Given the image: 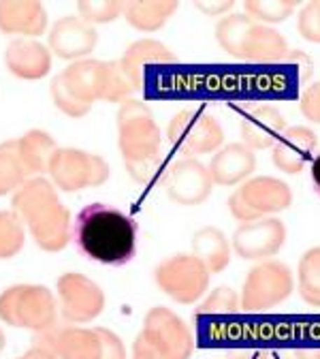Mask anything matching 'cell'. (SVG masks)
<instances>
[{"mask_svg":"<svg viewBox=\"0 0 320 359\" xmlns=\"http://www.w3.org/2000/svg\"><path fill=\"white\" fill-rule=\"evenodd\" d=\"M309 177H312L314 193L320 197V154H318V156H314V161L309 163Z\"/></svg>","mask_w":320,"mask_h":359,"instance_id":"cell-41","label":"cell"},{"mask_svg":"<svg viewBox=\"0 0 320 359\" xmlns=\"http://www.w3.org/2000/svg\"><path fill=\"white\" fill-rule=\"evenodd\" d=\"M239 310V297L231 287H218L211 295L197 308L195 319H201L205 314H235Z\"/></svg>","mask_w":320,"mask_h":359,"instance_id":"cell-31","label":"cell"},{"mask_svg":"<svg viewBox=\"0 0 320 359\" xmlns=\"http://www.w3.org/2000/svg\"><path fill=\"white\" fill-rule=\"evenodd\" d=\"M284 62H297V67L301 69V79H303V81L312 75V60H309V56H307L305 52H301V50H291V54H288V58H286Z\"/></svg>","mask_w":320,"mask_h":359,"instance_id":"cell-38","label":"cell"},{"mask_svg":"<svg viewBox=\"0 0 320 359\" xmlns=\"http://www.w3.org/2000/svg\"><path fill=\"white\" fill-rule=\"evenodd\" d=\"M297 30L305 41L320 43V0L307 3L297 20Z\"/></svg>","mask_w":320,"mask_h":359,"instance_id":"cell-34","label":"cell"},{"mask_svg":"<svg viewBox=\"0 0 320 359\" xmlns=\"http://www.w3.org/2000/svg\"><path fill=\"white\" fill-rule=\"evenodd\" d=\"M154 280L171 299L193 304L207 291L209 272L195 255H177L169 257L154 269Z\"/></svg>","mask_w":320,"mask_h":359,"instance_id":"cell-10","label":"cell"},{"mask_svg":"<svg viewBox=\"0 0 320 359\" xmlns=\"http://www.w3.org/2000/svg\"><path fill=\"white\" fill-rule=\"evenodd\" d=\"M244 9H246V15L258 24L260 22L278 24L293 15V11L297 9V3L295 0H246Z\"/></svg>","mask_w":320,"mask_h":359,"instance_id":"cell-30","label":"cell"},{"mask_svg":"<svg viewBox=\"0 0 320 359\" xmlns=\"http://www.w3.org/2000/svg\"><path fill=\"white\" fill-rule=\"evenodd\" d=\"M293 203V193L286 182L278 177H252L246 184H242L228 199V210L231 214L242 220H258L269 214L284 212Z\"/></svg>","mask_w":320,"mask_h":359,"instance_id":"cell-7","label":"cell"},{"mask_svg":"<svg viewBox=\"0 0 320 359\" xmlns=\"http://www.w3.org/2000/svg\"><path fill=\"white\" fill-rule=\"evenodd\" d=\"M34 344L54 351L62 359H101L103 340L97 330L77 327H52L41 332Z\"/></svg>","mask_w":320,"mask_h":359,"instance_id":"cell-15","label":"cell"},{"mask_svg":"<svg viewBox=\"0 0 320 359\" xmlns=\"http://www.w3.org/2000/svg\"><path fill=\"white\" fill-rule=\"evenodd\" d=\"M299 293L309 306L320 308V246L309 248L299 261Z\"/></svg>","mask_w":320,"mask_h":359,"instance_id":"cell-28","label":"cell"},{"mask_svg":"<svg viewBox=\"0 0 320 359\" xmlns=\"http://www.w3.org/2000/svg\"><path fill=\"white\" fill-rule=\"evenodd\" d=\"M50 171L62 191H81L85 187L103 184L109 177V167L101 156L79 150H56Z\"/></svg>","mask_w":320,"mask_h":359,"instance_id":"cell-11","label":"cell"},{"mask_svg":"<svg viewBox=\"0 0 320 359\" xmlns=\"http://www.w3.org/2000/svg\"><path fill=\"white\" fill-rule=\"evenodd\" d=\"M62 317L71 323H85L99 317L105 297L101 289L81 274H64L58 280Z\"/></svg>","mask_w":320,"mask_h":359,"instance_id":"cell-14","label":"cell"},{"mask_svg":"<svg viewBox=\"0 0 320 359\" xmlns=\"http://www.w3.org/2000/svg\"><path fill=\"white\" fill-rule=\"evenodd\" d=\"M120 11H124L122 3H116V0H103V3H97V0H90V3H79V13L81 18L90 24V22H113Z\"/></svg>","mask_w":320,"mask_h":359,"instance_id":"cell-33","label":"cell"},{"mask_svg":"<svg viewBox=\"0 0 320 359\" xmlns=\"http://www.w3.org/2000/svg\"><path fill=\"white\" fill-rule=\"evenodd\" d=\"M256 167V156L252 148L246 144H228L226 148L218 150L207 167L214 184L233 187L239 184L248 175H252Z\"/></svg>","mask_w":320,"mask_h":359,"instance_id":"cell-18","label":"cell"},{"mask_svg":"<svg viewBox=\"0 0 320 359\" xmlns=\"http://www.w3.org/2000/svg\"><path fill=\"white\" fill-rule=\"evenodd\" d=\"M286 130V120L273 105H254L242 116V137L252 150L273 148Z\"/></svg>","mask_w":320,"mask_h":359,"instance_id":"cell-17","label":"cell"},{"mask_svg":"<svg viewBox=\"0 0 320 359\" xmlns=\"http://www.w3.org/2000/svg\"><path fill=\"white\" fill-rule=\"evenodd\" d=\"M18 142H20V154L30 173L50 171L52 158L56 154V144L48 133L30 130L26 137H22Z\"/></svg>","mask_w":320,"mask_h":359,"instance_id":"cell-26","label":"cell"},{"mask_svg":"<svg viewBox=\"0 0 320 359\" xmlns=\"http://www.w3.org/2000/svg\"><path fill=\"white\" fill-rule=\"evenodd\" d=\"M48 18L39 3H0V28L5 32L39 34Z\"/></svg>","mask_w":320,"mask_h":359,"instance_id":"cell-24","label":"cell"},{"mask_svg":"<svg viewBox=\"0 0 320 359\" xmlns=\"http://www.w3.org/2000/svg\"><path fill=\"white\" fill-rule=\"evenodd\" d=\"M167 135L171 144L188 158L216 152L224 142L222 126L207 109H181L173 116Z\"/></svg>","mask_w":320,"mask_h":359,"instance_id":"cell-8","label":"cell"},{"mask_svg":"<svg viewBox=\"0 0 320 359\" xmlns=\"http://www.w3.org/2000/svg\"><path fill=\"white\" fill-rule=\"evenodd\" d=\"M295 289L291 269L280 261H263L250 269L244 283L242 308L246 312H267L282 304Z\"/></svg>","mask_w":320,"mask_h":359,"instance_id":"cell-9","label":"cell"},{"mask_svg":"<svg viewBox=\"0 0 320 359\" xmlns=\"http://www.w3.org/2000/svg\"><path fill=\"white\" fill-rule=\"evenodd\" d=\"M0 319L15 327L48 332L56 323L54 295L45 287H11L0 295Z\"/></svg>","mask_w":320,"mask_h":359,"instance_id":"cell-6","label":"cell"},{"mask_svg":"<svg viewBox=\"0 0 320 359\" xmlns=\"http://www.w3.org/2000/svg\"><path fill=\"white\" fill-rule=\"evenodd\" d=\"M252 22L254 20L248 18L246 13L244 15L235 13V15L222 18L218 22V26H216V39L220 43V48L226 54H231V56L237 58L239 56V50H242V43L246 39V32H248V28H250Z\"/></svg>","mask_w":320,"mask_h":359,"instance_id":"cell-29","label":"cell"},{"mask_svg":"<svg viewBox=\"0 0 320 359\" xmlns=\"http://www.w3.org/2000/svg\"><path fill=\"white\" fill-rule=\"evenodd\" d=\"M50 45L60 58H79L95 50L97 32L88 22L77 18H62L52 28Z\"/></svg>","mask_w":320,"mask_h":359,"instance_id":"cell-20","label":"cell"},{"mask_svg":"<svg viewBox=\"0 0 320 359\" xmlns=\"http://www.w3.org/2000/svg\"><path fill=\"white\" fill-rule=\"evenodd\" d=\"M28 175L30 171L20 154V142L13 140L0 146V195L18 189Z\"/></svg>","mask_w":320,"mask_h":359,"instance_id":"cell-27","label":"cell"},{"mask_svg":"<svg viewBox=\"0 0 320 359\" xmlns=\"http://www.w3.org/2000/svg\"><path fill=\"white\" fill-rule=\"evenodd\" d=\"M195 7L201 9L205 15L214 18V15H222L226 11H231L235 7V3H233V0H220V3H214V0H211V3H209V0H197Z\"/></svg>","mask_w":320,"mask_h":359,"instance_id":"cell-37","label":"cell"},{"mask_svg":"<svg viewBox=\"0 0 320 359\" xmlns=\"http://www.w3.org/2000/svg\"><path fill=\"white\" fill-rule=\"evenodd\" d=\"M15 210L28 220L36 244L45 250H60L71 238L69 212L58 201L54 189L45 180H30L13 197Z\"/></svg>","mask_w":320,"mask_h":359,"instance_id":"cell-4","label":"cell"},{"mask_svg":"<svg viewBox=\"0 0 320 359\" xmlns=\"http://www.w3.org/2000/svg\"><path fill=\"white\" fill-rule=\"evenodd\" d=\"M120 150L137 182H148L160 163V128L152 111L139 101H126L118 114Z\"/></svg>","mask_w":320,"mask_h":359,"instance_id":"cell-3","label":"cell"},{"mask_svg":"<svg viewBox=\"0 0 320 359\" xmlns=\"http://www.w3.org/2000/svg\"><path fill=\"white\" fill-rule=\"evenodd\" d=\"M318 148V135L305 126L286 128L280 140L271 150V161L284 173H299L307 163L314 161V152Z\"/></svg>","mask_w":320,"mask_h":359,"instance_id":"cell-16","label":"cell"},{"mask_svg":"<svg viewBox=\"0 0 320 359\" xmlns=\"http://www.w3.org/2000/svg\"><path fill=\"white\" fill-rule=\"evenodd\" d=\"M97 332L103 340V357L101 359H126L124 346L113 332H107V330H97Z\"/></svg>","mask_w":320,"mask_h":359,"instance_id":"cell-36","label":"cell"},{"mask_svg":"<svg viewBox=\"0 0 320 359\" xmlns=\"http://www.w3.org/2000/svg\"><path fill=\"white\" fill-rule=\"evenodd\" d=\"M177 11L175 0H154V3H128L124 5L126 20L139 30H158Z\"/></svg>","mask_w":320,"mask_h":359,"instance_id":"cell-25","label":"cell"},{"mask_svg":"<svg viewBox=\"0 0 320 359\" xmlns=\"http://www.w3.org/2000/svg\"><path fill=\"white\" fill-rule=\"evenodd\" d=\"M288 54H291L288 43L278 30L252 22L237 58L250 62H284Z\"/></svg>","mask_w":320,"mask_h":359,"instance_id":"cell-19","label":"cell"},{"mask_svg":"<svg viewBox=\"0 0 320 359\" xmlns=\"http://www.w3.org/2000/svg\"><path fill=\"white\" fill-rule=\"evenodd\" d=\"M24 244V231L15 214L0 212V259L13 257Z\"/></svg>","mask_w":320,"mask_h":359,"instance_id":"cell-32","label":"cell"},{"mask_svg":"<svg viewBox=\"0 0 320 359\" xmlns=\"http://www.w3.org/2000/svg\"><path fill=\"white\" fill-rule=\"evenodd\" d=\"M301 114L309 122L320 124V81L309 86L301 95Z\"/></svg>","mask_w":320,"mask_h":359,"instance_id":"cell-35","label":"cell"},{"mask_svg":"<svg viewBox=\"0 0 320 359\" xmlns=\"http://www.w3.org/2000/svg\"><path fill=\"white\" fill-rule=\"evenodd\" d=\"M20 359H58V355H56L54 351H50V348L34 344V346H32L24 357H20Z\"/></svg>","mask_w":320,"mask_h":359,"instance_id":"cell-40","label":"cell"},{"mask_svg":"<svg viewBox=\"0 0 320 359\" xmlns=\"http://www.w3.org/2000/svg\"><path fill=\"white\" fill-rule=\"evenodd\" d=\"M175 62V56L167 45L146 39V41H137L126 50L124 58L120 60V69L126 75V79L132 83L134 90L141 88L144 79V67L148 65H171Z\"/></svg>","mask_w":320,"mask_h":359,"instance_id":"cell-21","label":"cell"},{"mask_svg":"<svg viewBox=\"0 0 320 359\" xmlns=\"http://www.w3.org/2000/svg\"><path fill=\"white\" fill-rule=\"evenodd\" d=\"M165 189L171 201H175L177 205L190 208L203 203L211 195L214 180L203 163L186 156L169 169L165 177Z\"/></svg>","mask_w":320,"mask_h":359,"instance_id":"cell-13","label":"cell"},{"mask_svg":"<svg viewBox=\"0 0 320 359\" xmlns=\"http://www.w3.org/2000/svg\"><path fill=\"white\" fill-rule=\"evenodd\" d=\"M132 90L134 88L122 73L120 62H77L52 81V97L56 105L75 118L88 114L97 99L111 103L124 101Z\"/></svg>","mask_w":320,"mask_h":359,"instance_id":"cell-2","label":"cell"},{"mask_svg":"<svg viewBox=\"0 0 320 359\" xmlns=\"http://www.w3.org/2000/svg\"><path fill=\"white\" fill-rule=\"evenodd\" d=\"M284 359H320V348H293L282 355Z\"/></svg>","mask_w":320,"mask_h":359,"instance_id":"cell-39","label":"cell"},{"mask_svg":"<svg viewBox=\"0 0 320 359\" xmlns=\"http://www.w3.org/2000/svg\"><path fill=\"white\" fill-rule=\"evenodd\" d=\"M71 240L83 257L120 267L134 259L137 224L113 205L92 203L75 216Z\"/></svg>","mask_w":320,"mask_h":359,"instance_id":"cell-1","label":"cell"},{"mask_svg":"<svg viewBox=\"0 0 320 359\" xmlns=\"http://www.w3.org/2000/svg\"><path fill=\"white\" fill-rule=\"evenodd\" d=\"M5 62L13 75L24 77V79H39L43 75H48L52 67L48 50H45L41 43L28 41V39H18L9 45L5 54Z\"/></svg>","mask_w":320,"mask_h":359,"instance_id":"cell-22","label":"cell"},{"mask_svg":"<svg viewBox=\"0 0 320 359\" xmlns=\"http://www.w3.org/2000/svg\"><path fill=\"white\" fill-rule=\"evenodd\" d=\"M286 242V227L278 218L242 222L233 233V248L242 259L258 261L278 255Z\"/></svg>","mask_w":320,"mask_h":359,"instance_id":"cell-12","label":"cell"},{"mask_svg":"<svg viewBox=\"0 0 320 359\" xmlns=\"http://www.w3.org/2000/svg\"><path fill=\"white\" fill-rule=\"evenodd\" d=\"M3 346H5V336H3V332H0V351H3Z\"/></svg>","mask_w":320,"mask_h":359,"instance_id":"cell-42","label":"cell"},{"mask_svg":"<svg viewBox=\"0 0 320 359\" xmlns=\"http://www.w3.org/2000/svg\"><path fill=\"white\" fill-rule=\"evenodd\" d=\"M195 340L175 312L169 308H152L146 317L144 332L134 340V359H188Z\"/></svg>","mask_w":320,"mask_h":359,"instance_id":"cell-5","label":"cell"},{"mask_svg":"<svg viewBox=\"0 0 320 359\" xmlns=\"http://www.w3.org/2000/svg\"><path fill=\"white\" fill-rule=\"evenodd\" d=\"M195 257L207 267L209 274H220L231 263V244L226 236L216 227H205L193 238Z\"/></svg>","mask_w":320,"mask_h":359,"instance_id":"cell-23","label":"cell"}]
</instances>
